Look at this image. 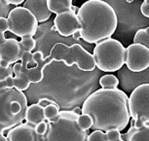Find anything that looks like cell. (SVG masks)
Instances as JSON below:
<instances>
[{
	"instance_id": "1",
	"label": "cell",
	"mask_w": 149,
	"mask_h": 141,
	"mask_svg": "<svg viewBox=\"0 0 149 141\" xmlns=\"http://www.w3.org/2000/svg\"><path fill=\"white\" fill-rule=\"evenodd\" d=\"M81 113L92 118L93 131H122L131 121L129 97L118 88H102L92 92L84 101Z\"/></svg>"
},
{
	"instance_id": "2",
	"label": "cell",
	"mask_w": 149,
	"mask_h": 141,
	"mask_svg": "<svg viewBox=\"0 0 149 141\" xmlns=\"http://www.w3.org/2000/svg\"><path fill=\"white\" fill-rule=\"evenodd\" d=\"M80 24V38L95 44L110 38L117 28L118 19L111 5L103 0H88L76 13Z\"/></svg>"
},
{
	"instance_id": "3",
	"label": "cell",
	"mask_w": 149,
	"mask_h": 141,
	"mask_svg": "<svg viewBox=\"0 0 149 141\" xmlns=\"http://www.w3.org/2000/svg\"><path fill=\"white\" fill-rule=\"evenodd\" d=\"M78 117L72 110H61L55 118L45 119L47 128L37 141H88L89 131L80 128Z\"/></svg>"
},
{
	"instance_id": "4",
	"label": "cell",
	"mask_w": 149,
	"mask_h": 141,
	"mask_svg": "<svg viewBox=\"0 0 149 141\" xmlns=\"http://www.w3.org/2000/svg\"><path fill=\"white\" fill-rule=\"evenodd\" d=\"M27 109L26 94L15 88L0 91V133L7 134L11 128L24 121Z\"/></svg>"
},
{
	"instance_id": "5",
	"label": "cell",
	"mask_w": 149,
	"mask_h": 141,
	"mask_svg": "<svg viewBox=\"0 0 149 141\" xmlns=\"http://www.w3.org/2000/svg\"><path fill=\"white\" fill-rule=\"evenodd\" d=\"M95 66L104 72L118 71L125 65L126 48L120 41L106 38L95 43L93 52Z\"/></svg>"
},
{
	"instance_id": "6",
	"label": "cell",
	"mask_w": 149,
	"mask_h": 141,
	"mask_svg": "<svg viewBox=\"0 0 149 141\" xmlns=\"http://www.w3.org/2000/svg\"><path fill=\"white\" fill-rule=\"evenodd\" d=\"M131 126L139 128L149 124V84H142L131 92L129 97Z\"/></svg>"
},
{
	"instance_id": "7",
	"label": "cell",
	"mask_w": 149,
	"mask_h": 141,
	"mask_svg": "<svg viewBox=\"0 0 149 141\" xmlns=\"http://www.w3.org/2000/svg\"><path fill=\"white\" fill-rule=\"evenodd\" d=\"M9 31L19 37L35 35L38 28V22L35 17L24 7L17 6L10 10L7 15Z\"/></svg>"
},
{
	"instance_id": "8",
	"label": "cell",
	"mask_w": 149,
	"mask_h": 141,
	"mask_svg": "<svg viewBox=\"0 0 149 141\" xmlns=\"http://www.w3.org/2000/svg\"><path fill=\"white\" fill-rule=\"evenodd\" d=\"M61 61L66 66H72L73 64H76L81 71L85 72L94 71L95 68L94 56L80 44H73L67 47Z\"/></svg>"
},
{
	"instance_id": "9",
	"label": "cell",
	"mask_w": 149,
	"mask_h": 141,
	"mask_svg": "<svg viewBox=\"0 0 149 141\" xmlns=\"http://www.w3.org/2000/svg\"><path fill=\"white\" fill-rule=\"evenodd\" d=\"M125 65L133 72H140L149 67V49L140 44H131L126 49Z\"/></svg>"
},
{
	"instance_id": "10",
	"label": "cell",
	"mask_w": 149,
	"mask_h": 141,
	"mask_svg": "<svg viewBox=\"0 0 149 141\" xmlns=\"http://www.w3.org/2000/svg\"><path fill=\"white\" fill-rule=\"evenodd\" d=\"M118 80L123 92H131L142 84H149V67L140 72H133L124 65L118 70Z\"/></svg>"
},
{
	"instance_id": "11",
	"label": "cell",
	"mask_w": 149,
	"mask_h": 141,
	"mask_svg": "<svg viewBox=\"0 0 149 141\" xmlns=\"http://www.w3.org/2000/svg\"><path fill=\"white\" fill-rule=\"evenodd\" d=\"M80 30V24L77 19L76 13L73 11H65L58 14L54 19V26L52 31H57L61 36L68 37Z\"/></svg>"
},
{
	"instance_id": "12",
	"label": "cell",
	"mask_w": 149,
	"mask_h": 141,
	"mask_svg": "<svg viewBox=\"0 0 149 141\" xmlns=\"http://www.w3.org/2000/svg\"><path fill=\"white\" fill-rule=\"evenodd\" d=\"M32 56L36 63V66L30 69L22 67V71L26 75L30 83H39L44 79V69L46 68V66L50 65L54 60L51 56H44V53L41 51L34 52L32 53Z\"/></svg>"
},
{
	"instance_id": "13",
	"label": "cell",
	"mask_w": 149,
	"mask_h": 141,
	"mask_svg": "<svg viewBox=\"0 0 149 141\" xmlns=\"http://www.w3.org/2000/svg\"><path fill=\"white\" fill-rule=\"evenodd\" d=\"M0 60L13 64L21 60V48L19 41L14 38H6L0 45Z\"/></svg>"
},
{
	"instance_id": "14",
	"label": "cell",
	"mask_w": 149,
	"mask_h": 141,
	"mask_svg": "<svg viewBox=\"0 0 149 141\" xmlns=\"http://www.w3.org/2000/svg\"><path fill=\"white\" fill-rule=\"evenodd\" d=\"M8 141H37V134L34 126L26 123H22L19 126L11 128L7 132Z\"/></svg>"
},
{
	"instance_id": "15",
	"label": "cell",
	"mask_w": 149,
	"mask_h": 141,
	"mask_svg": "<svg viewBox=\"0 0 149 141\" xmlns=\"http://www.w3.org/2000/svg\"><path fill=\"white\" fill-rule=\"evenodd\" d=\"M24 7L35 17L38 22H46L52 16L48 8L47 0H26L24 2Z\"/></svg>"
},
{
	"instance_id": "16",
	"label": "cell",
	"mask_w": 149,
	"mask_h": 141,
	"mask_svg": "<svg viewBox=\"0 0 149 141\" xmlns=\"http://www.w3.org/2000/svg\"><path fill=\"white\" fill-rule=\"evenodd\" d=\"M119 141H149V124L139 128L131 126L126 133H121V139Z\"/></svg>"
},
{
	"instance_id": "17",
	"label": "cell",
	"mask_w": 149,
	"mask_h": 141,
	"mask_svg": "<svg viewBox=\"0 0 149 141\" xmlns=\"http://www.w3.org/2000/svg\"><path fill=\"white\" fill-rule=\"evenodd\" d=\"M45 120L44 117V107L39 103L31 104L27 106L26 115H24V121L29 126H35Z\"/></svg>"
},
{
	"instance_id": "18",
	"label": "cell",
	"mask_w": 149,
	"mask_h": 141,
	"mask_svg": "<svg viewBox=\"0 0 149 141\" xmlns=\"http://www.w3.org/2000/svg\"><path fill=\"white\" fill-rule=\"evenodd\" d=\"M13 73H14V88L18 91L24 92L29 88L30 82L26 75L22 71V63H16L13 66Z\"/></svg>"
},
{
	"instance_id": "19",
	"label": "cell",
	"mask_w": 149,
	"mask_h": 141,
	"mask_svg": "<svg viewBox=\"0 0 149 141\" xmlns=\"http://www.w3.org/2000/svg\"><path fill=\"white\" fill-rule=\"evenodd\" d=\"M50 12L56 15L71 10L72 0H47Z\"/></svg>"
},
{
	"instance_id": "20",
	"label": "cell",
	"mask_w": 149,
	"mask_h": 141,
	"mask_svg": "<svg viewBox=\"0 0 149 141\" xmlns=\"http://www.w3.org/2000/svg\"><path fill=\"white\" fill-rule=\"evenodd\" d=\"M134 43L143 45L149 49V26L137 30L134 37Z\"/></svg>"
},
{
	"instance_id": "21",
	"label": "cell",
	"mask_w": 149,
	"mask_h": 141,
	"mask_svg": "<svg viewBox=\"0 0 149 141\" xmlns=\"http://www.w3.org/2000/svg\"><path fill=\"white\" fill-rule=\"evenodd\" d=\"M100 85L103 89H115L119 86V80L112 74L103 75L100 79Z\"/></svg>"
},
{
	"instance_id": "22",
	"label": "cell",
	"mask_w": 149,
	"mask_h": 141,
	"mask_svg": "<svg viewBox=\"0 0 149 141\" xmlns=\"http://www.w3.org/2000/svg\"><path fill=\"white\" fill-rule=\"evenodd\" d=\"M19 48H21V56L24 52H32L36 47V41L31 36L22 37L21 41H19Z\"/></svg>"
},
{
	"instance_id": "23",
	"label": "cell",
	"mask_w": 149,
	"mask_h": 141,
	"mask_svg": "<svg viewBox=\"0 0 149 141\" xmlns=\"http://www.w3.org/2000/svg\"><path fill=\"white\" fill-rule=\"evenodd\" d=\"M60 106L58 105L57 102L53 101V102L49 103L48 105L44 106V117L46 120H51L55 118L60 112Z\"/></svg>"
},
{
	"instance_id": "24",
	"label": "cell",
	"mask_w": 149,
	"mask_h": 141,
	"mask_svg": "<svg viewBox=\"0 0 149 141\" xmlns=\"http://www.w3.org/2000/svg\"><path fill=\"white\" fill-rule=\"evenodd\" d=\"M21 63H22V67L24 68H33V67L36 66V63L33 60L32 56V53L31 52H24L22 55L21 56Z\"/></svg>"
},
{
	"instance_id": "25",
	"label": "cell",
	"mask_w": 149,
	"mask_h": 141,
	"mask_svg": "<svg viewBox=\"0 0 149 141\" xmlns=\"http://www.w3.org/2000/svg\"><path fill=\"white\" fill-rule=\"evenodd\" d=\"M78 125L80 126V128L84 129V131H89L92 128L93 121L92 118L89 115L86 114H81L78 117Z\"/></svg>"
},
{
	"instance_id": "26",
	"label": "cell",
	"mask_w": 149,
	"mask_h": 141,
	"mask_svg": "<svg viewBox=\"0 0 149 141\" xmlns=\"http://www.w3.org/2000/svg\"><path fill=\"white\" fill-rule=\"evenodd\" d=\"M88 141H107V139H106V134L104 131H94L92 133L89 134Z\"/></svg>"
},
{
	"instance_id": "27",
	"label": "cell",
	"mask_w": 149,
	"mask_h": 141,
	"mask_svg": "<svg viewBox=\"0 0 149 141\" xmlns=\"http://www.w3.org/2000/svg\"><path fill=\"white\" fill-rule=\"evenodd\" d=\"M105 134H106V139H107V141H119L121 139L120 131H117V129L108 131L105 132Z\"/></svg>"
},
{
	"instance_id": "28",
	"label": "cell",
	"mask_w": 149,
	"mask_h": 141,
	"mask_svg": "<svg viewBox=\"0 0 149 141\" xmlns=\"http://www.w3.org/2000/svg\"><path fill=\"white\" fill-rule=\"evenodd\" d=\"M14 88V76L8 77L5 80H0V91L4 89Z\"/></svg>"
},
{
	"instance_id": "29",
	"label": "cell",
	"mask_w": 149,
	"mask_h": 141,
	"mask_svg": "<svg viewBox=\"0 0 149 141\" xmlns=\"http://www.w3.org/2000/svg\"><path fill=\"white\" fill-rule=\"evenodd\" d=\"M13 67L11 65L7 67V68H4V67L0 65V80H5L8 77L13 76Z\"/></svg>"
},
{
	"instance_id": "30",
	"label": "cell",
	"mask_w": 149,
	"mask_h": 141,
	"mask_svg": "<svg viewBox=\"0 0 149 141\" xmlns=\"http://www.w3.org/2000/svg\"><path fill=\"white\" fill-rule=\"evenodd\" d=\"M11 9H12L11 5H7L4 2V0H0V17H5V18H7L8 13L10 12Z\"/></svg>"
},
{
	"instance_id": "31",
	"label": "cell",
	"mask_w": 149,
	"mask_h": 141,
	"mask_svg": "<svg viewBox=\"0 0 149 141\" xmlns=\"http://www.w3.org/2000/svg\"><path fill=\"white\" fill-rule=\"evenodd\" d=\"M8 30H9V24H8L7 18L0 17V31L5 33Z\"/></svg>"
},
{
	"instance_id": "32",
	"label": "cell",
	"mask_w": 149,
	"mask_h": 141,
	"mask_svg": "<svg viewBox=\"0 0 149 141\" xmlns=\"http://www.w3.org/2000/svg\"><path fill=\"white\" fill-rule=\"evenodd\" d=\"M34 128H35V132L37 135L43 134L45 132V131H46V128H47V125H46V123H45V121L41 122L40 124H38L37 126H35Z\"/></svg>"
},
{
	"instance_id": "33",
	"label": "cell",
	"mask_w": 149,
	"mask_h": 141,
	"mask_svg": "<svg viewBox=\"0 0 149 141\" xmlns=\"http://www.w3.org/2000/svg\"><path fill=\"white\" fill-rule=\"evenodd\" d=\"M140 12L146 18H149V1H143L140 6Z\"/></svg>"
},
{
	"instance_id": "34",
	"label": "cell",
	"mask_w": 149,
	"mask_h": 141,
	"mask_svg": "<svg viewBox=\"0 0 149 141\" xmlns=\"http://www.w3.org/2000/svg\"><path fill=\"white\" fill-rule=\"evenodd\" d=\"M24 1L26 0H4V2L7 5H15V6H19L22 3H24Z\"/></svg>"
},
{
	"instance_id": "35",
	"label": "cell",
	"mask_w": 149,
	"mask_h": 141,
	"mask_svg": "<svg viewBox=\"0 0 149 141\" xmlns=\"http://www.w3.org/2000/svg\"><path fill=\"white\" fill-rule=\"evenodd\" d=\"M6 40V37H5V34H4V32H1L0 31V45H1L3 42Z\"/></svg>"
},
{
	"instance_id": "36",
	"label": "cell",
	"mask_w": 149,
	"mask_h": 141,
	"mask_svg": "<svg viewBox=\"0 0 149 141\" xmlns=\"http://www.w3.org/2000/svg\"><path fill=\"white\" fill-rule=\"evenodd\" d=\"M72 111L74 112V113H76V114H78V115L82 114V113H81V108H80V107H75V108H73Z\"/></svg>"
},
{
	"instance_id": "37",
	"label": "cell",
	"mask_w": 149,
	"mask_h": 141,
	"mask_svg": "<svg viewBox=\"0 0 149 141\" xmlns=\"http://www.w3.org/2000/svg\"><path fill=\"white\" fill-rule=\"evenodd\" d=\"M0 141H8V139H7V137L5 136L4 134L0 133Z\"/></svg>"
},
{
	"instance_id": "38",
	"label": "cell",
	"mask_w": 149,
	"mask_h": 141,
	"mask_svg": "<svg viewBox=\"0 0 149 141\" xmlns=\"http://www.w3.org/2000/svg\"><path fill=\"white\" fill-rule=\"evenodd\" d=\"M73 37H74L75 39H79L80 38V32L79 31L75 32L74 34H73Z\"/></svg>"
}]
</instances>
